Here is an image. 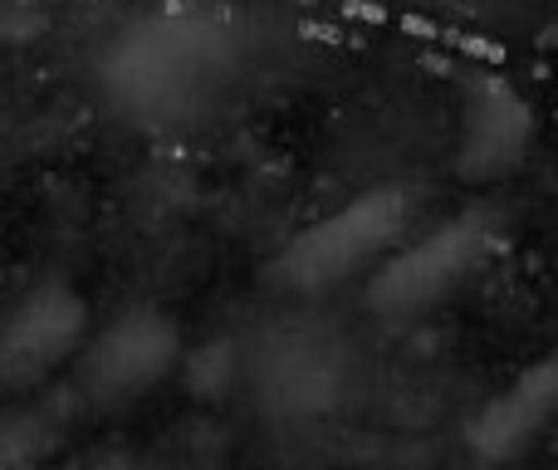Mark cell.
Masks as SVG:
<instances>
[{"label": "cell", "instance_id": "cell-6", "mask_svg": "<svg viewBox=\"0 0 558 470\" xmlns=\"http://www.w3.org/2000/svg\"><path fill=\"white\" fill-rule=\"evenodd\" d=\"M554 417H558V358L539 363L524 383H514L510 393L481 417V451H490V456L520 451Z\"/></svg>", "mask_w": 558, "mask_h": 470}, {"label": "cell", "instance_id": "cell-3", "mask_svg": "<svg viewBox=\"0 0 558 470\" xmlns=\"http://www.w3.org/2000/svg\"><path fill=\"white\" fill-rule=\"evenodd\" d=\"M392 212H383V206H353V212L299 236L279 260V279L299 294H324V289L348 285L392 240Z\"/></svg>", "mask_w": 558, "mask_h": 470}, {"label": "cell", "instance_id": "cell-2", "mask_svg": "<svg viewBox=\"0 0 558 470\" xmlns=\"http://www.w3.org/2000/svg\"><path fill=\"white\" fill-rule=\"evenodd\" d=\"M182 358V334L162 309L118 314L84 353V387L98 402H133L153 393Z\"/></svg>", "mask_w": 558, "mask_h": 470}, {"label": "cell", "instance_id": "cell-1", "mask_svg": "<svg viewBox=\"0 0 558 470\" xmlns=\"http://www.w3.org/2000/svg\"><path fill=\"white\" fill-rule=\"evenodd\" d=\"M88 334V304L64 279L25 289L0 318V383L29 387L78 353Z\"/></svg>", "mask_w": 558, "mask_h": 470}, {"label": "cell", "instance_id": "cell-5", "mask_svg": "<svg viewBox=\"0 0 558 470\" xmlns=\"http://www.w3.org/2000/svg\"><path fill=\"white\" fill-rule=\"evenodd\" d=\"M255 387L279 417L324 412L343 387V353L328 338H314L304 328H284L255 358Z\"/></svg>", "mask_w": 558, "mask_h": 470}, {"label": "cell", "instance_id": "cell-4", "mask_svg": "<svg viewBox=\"0 0 558 470\" xmlns=\"http://www.w3.org/2000/svg\"><path fill=\"white\" fill-rule=\"evenodd\" d=\"M490 245V231L485 226H451V231H436L432 240L402 255L397 265H387L383 275L373 279V304L383 314H422V309L441 304L446 294L471 279L475 260Z\"/></svg>", "mask_w": 558, "mask_h": 470}, {"label": "cell", "instance_id": "cell-7", "mask_svg": "<svg viewBox=\"0 0 558 470\" xmlns=\"http://www.w3.org/2000/svg\"><path fill=\"white\" fill-rule=\"evenodd\" d=\"M54 451V417L20 407L0 417V470H29Z\"/></svg>", "mask_w": 558, "mask_h": 470}]
</instances>
